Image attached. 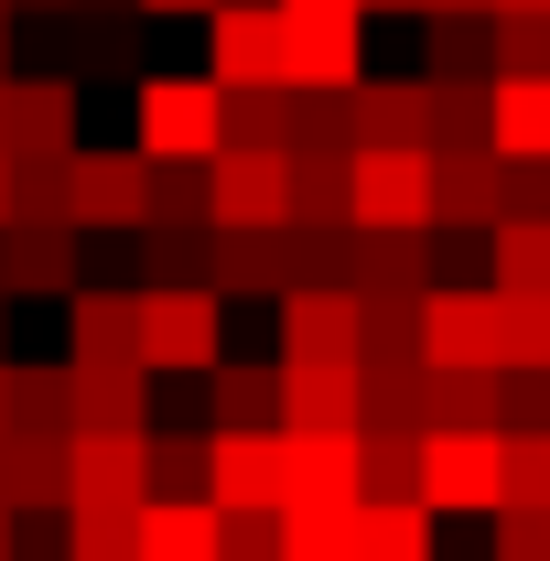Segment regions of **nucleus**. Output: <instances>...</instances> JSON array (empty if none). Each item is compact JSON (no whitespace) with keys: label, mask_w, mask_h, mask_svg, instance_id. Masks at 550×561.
I'll return each mask as SVG.
<instances>
[{"label":"nucleus","mask_w":550,"mask_h":561,"mask_svg":"<svg viewBox=\"0 0 550 561\" xmlns=\"http://www.w3.org/2000/svg\"><path fill=\"white\" fill-rule=\"evenodd\" d=\"M216 356H227V302L206 280L140 291V378H206Z\"/></svg>","instance_id":"f257e3e1"},{"label":"nucleus","mask_w":550,"mask_h":561,"mask_svg":"<svg viewBox=\"0 0 550 561\" xmlns=\"http://www.w3.org/2000/svg\"><path fill=\"white\" fill-rule=\"evenodd\" d=\"M140 443L151 432H66V507L55 518H140V496H151Z\"/></svg>","instance_id":"f03ea898"},{"label":"nucleus","mask_w":550,"mask_h":561,"mask_svg":"<svg viewBox=\"0 0 550 561\" xmlns=\"http://www.w3.org/2000/svg\"><path fill=\"white\" fill-rule=\"evenodd\" d=\"M140 162H216L227 130H216V87L206 76H140Z\"/></svg>","instance_id":"7ed1b4c3"},{"label":"nucleus","mask_w":550,"mask_h":561,"mask_svg":"<svg viewBox=\"0 0 550 561\" xmlns=\"http://www.w3.org/2000/svg\"><path fill=\"white\" fill-rule=\"evenodd\" d=\"M345 216L378 238H421L432 227V151H356L345 162Z\"/></svg>","instance_id":"20e7f679"},{"label":"nucleus","mask_w":550,"mask_h":561,"mask_svg":"<svg viewBox=\"0 0 550 561\" xmlns=\"http://www.w3.org/2000/svg\"><path fill=\"white\" fill-rule=\"evenodd\" d=\"M66 227L140 238L151 227V162L140 151H66Z\"/></svg>","instance_id":"39448f33"},{"label":"nucleus","mask_w":550,"mask_h":561,"mask_svg":"<svg viewBox=\"0 0 550 561\" xmlns=\"http://www.w3.org/2000/svg\"><path fill=\"white\" fill-rule=\"evenodd\" d=\"M291 496V443L280 432H206V507L216 518H249V507H271Z\"/></svg>","instance_id":"423d86ee"},{"label":"nucleus","mask_w":550,"mask_h":561,"mask_svg":"<svg viewBox=\"0 0 550 561\" xmlns=\"http://www.w3.org/2000/svg\"><path fill=\"white\" fill-rule=\"evenodd\" d=\"M206 291L216 302H280V291H302V238L291 227H216L206 238Z\"/></svg>","instance_id":"0eeeda50"},{"label":"nucleus","mask_w":550,"mask_h":561,"mask_svg":"<svg viewBox=\"0 0 550 561\" xmlns=\"http://www.w3.org/2000/svg\"><path fill=\"white\" fill-rule=\"evenodd\" d=\"M421 507L496 518V432H421Z\"/></svg>","instance_id":"6e6552de"},{"label":"nucleus","mask_w":550,"mask_h":561,"mask_svg":"<svg viewBox=\"0 0 550 561\" xmlns=\"http://www.w3.org/2000/svg\"><path fill=\"white\" fill-rule=\"evenodd\" d=\"M271 313H280V367H356V291L345 280H302Z\"/></svg>","instance_id":"1a4fd4ad"},{"label":"nucleus","mask_w":550,"mask_h":561,"mask_svg":"<svg viewBox=\"0 0 550 561\" xmlns=\"http://www.w3.org/2000/svg\"><path fill=\"white\" fill-rule=\"evenodd\" d=\"M280 66H291L280 11H206V87H216V98H238V87H280Z\"/></svg>","instance_id":"9d476101"},{"label":"nucleus","mask_w":550,"mask_h":561,"mask_svg":"<svg viewBox=\"0 0 550 561\" xmlns=\"http://www.w3.org/2000/svg\"><path fill=\"white\" fill-rule=\"evenodd\" d=\"M421 367H496V291H421Z\"/></svg>","instance_id":"9b49d317"},{"label":"nucleus","mask_w":550,"mask_h":561,"mask_svg":"<svg viewBox=\"0 0 550 561\" xmlns=\"http://www.w3.org/2000/svg\"><path fill=\"white\" fill-rule=\"evenodd\" d=\"M280 33H291V66H280L291 98H345V87H367V22H280Z\"/></svg>","instance_id":"f8f14e48"},{"label":"nucleus","mask_w":550,"mask_h":561,"mask_svg":"<svg viewBox=\"0 0 550 561\" xmlns=\"http://www.w3.org/2000/svg\"><path fill=\"white\" fill-rule=\"evenodd\" d=\"M345 291H356V302H421V291H432V227H421V238L356 227V238H345Z\"/></svg>","instance_id":"ddd939ff"},{"label":"nucleus","mask_w":550,"mask_h":561,"mask_svg":"<svg viewBox=\"0 0 550 561\" xmlns=\"http://www.w3.org/2000/svg\"><path fill=\"white\" fill-rule=\"evenodd\" d=\"M280 162H291V151H238V140H227L206 162V216L216 227H280Z\"/></svg>","instance_id":"4468645a"},{"label":"nucleus","mask_w":550,"mask_h":561,"mask_svg":"<svg viewBox=\"0 0 550 561\" xmlns=\"http://www.w3.org/2000/svg\"><path fill=\"white\" fill-rule=\"evenodd\" d=\"M206 432H280V356H216L206 367Z\"/></svg>","instance_id":"2eb2a0df"},{"label":"nucleus","mask_w":550,"mask_h":561,"mask_svg":"<svg viewBox=\"0 0 550 561\" xmlns=\"http://www.w3.org/2000/svg\"><path fill=\"white\" fill-rule=\"evenodd\" d=\"M76 87L66 76H0V151H76Z\"/></svg>","instance_id":"dca6fc26"},{"label":"nucleus","mask_w":550,"mask_h":561,"mask_svg":"<svg viewBox=\"0 0 550 561\" xmlns=\"http://www.w3.org/2000/svg\"><path fill=\"white\" fill-rule=\"evenodd\" d=\"M507 216V162L496 151H432V227H496Z\"/></svg>","instance_id":"f3484780"},{"label":"nucleus","mask_w":550,"mask_h":561,"mask_svg":"<svg viewBox=\"0 0 550 561\" xmlns=\"http://www.w3.org/2000/svg\"><path fill=\"white\" fill-rule=\"evenodd\" d=\"M280 432L291 443H345L356 432V367H280Z\"/></svg>","instance_id":"a211bd4d"},{"label":"nucleus","mask_w":550,"mask_h":561,"mask_svg":"<svg viewBox=\"0 0 550 561\" xmlns=\"http://www.w3.org/2000/svg\"><path fill=\"white\" fill-rule=\"evenodd\" d=\"M66 335L76 367H140V291H66Z\"/></svg>","instance_id":"6ab92c4d"},{"label":"nucleus","mask_w":550,"mask_h":561,"mask_svg":"<svg viewBox=\"0 0 550 561\" xmlns=\"http://www.w3.org/2000/svg\"><path fill=\"white\" fill-rule=\"evenodd\" d=\"M66 432H151L140 367H66Z\"/></svg>","instance_id":"aec40b11"},{"label":"nucleus","mask_w":550,"mask_h":561,"mask_svg":"<svg viewBox=\"0 0 550 561\" xmlns=\"http://www.w3.org/2000/svg\"><path fill=\"white\" fill-rule=\"evenodd\" d=\"M345 162H356V151H291V162H280V227H302V238L356 227V216H345Z\"/></svg>","instance_id":"412c9836"},{"label":"nucleus","mask_w":550,"mask_h":561,"mask_svg":"<svg viewBox=\"0 0 550 561\" xmlns=\"http://www.w3.org/2000/svg\"><path fill=\"white\" fill-rule=\"evenodd\" d=\"M485 151L496 162H550V76H496L485 87Z\"/></svg>","instance_id":"4be33fe9"},{"label":"nucleus","mask_w":550,"mask_h":561,"mask_svg":"<svg viewBox=\"0 0 550 561\" xmlns=\"http://www.w3.org/2000/svg\"><path fill=\"white\" fill-rule=\"evenodd\" d=\"M11 291H76V227H0V302Z\"/></svg>","instance_id":"5701e85b"},{"label":"nucleus","mask_w":550,"mask_h":561,"mask_svg":"<svg viewBox=\"0 0 550 561\" xmlns=\"http://www.w3.org/2000/svg\"><path fill=\"white\" fill-rule=\"evenodd\" d=\"M345 119H356V151H421V76H367Z\"/></svg>","instance_id":"b1692460"},{"label":"nucleus","mask_w":550,"mask_h":561,"mask_svg":"<svg viewBox=\"0 0 550 561\" xmlns=\"http://www.w3.org/2000/svg\"><path fill=\"white\" fill-rule=\"evenodd\" d=\"M0 432H22V443H66V367H22V356H0Z\"/></svg>","instance_id":"393cba45"},{"label":"nucleus","mask_w":550,"mask_h":561,"mask_svg":"<svg viewBox=\"0 0 550 561\" xmlns=\"http://www.w3.org/2000/svg\"><path fill=\"white\" fill-rule=\"evenodd\" d=\"M44 507H66V443L0 432V518H44Z\"/></svg>","instance_id":"a878e982"},{"label":"nucleus","mask_w":550,"mask_h":561,"mask_svg":"<svg viewBox=\"0 0 550 561\" xmlns=\"http://www.w3.org/2000/svg\"><path fill=\"white\" fill-rule=\"evenodd\" d=\"M485 108L475 76H421V151H485Z\"/></svg>","instance_id":"bb28decb"},{"label":"nucleus","mask_w":550,"mask_h":561,"mask_svg":"<svg viewBox=\"0 0 550 561\" xmlns=\"http://www.w3.org/2000/svg\"><path fill=\"white\" fill-rule=\"evenodd\" d=\"M421 432H496V367H421Z\"/></svg>","instance_id":"cd10ccee"},{"label":"nucleus","mask_w":550,"mask_h":561,"mask_svg":"<svg viewBox=\"0 0 550 561\" xmlns=\"http://www.w3.org/2000/svg\"><path fill=\"white\" fill-rule=\"evenodd\" d=\"M356 507H421V432H356Z\"/></svg>","instance_id":"c85d7f7f"},{"label":"nucleus","mask_w":550,"mask_h":561,"mask_svg":"<svg viewBox=\"0 0 550 561\" xmlns=\"http://www.w3.org/2000/svg\"><path fill=\"white\" fill-rule=\"evenodd\" d=\"M130 561H216V507H162V496H140Z\"/></svg>","instance_id":"c756f323"},{"label":"nucleus","mask_w":550,"mask_h":561,"mask_svg":"<svg viewBox=\"0 0 550 561\" xmlns=\"http://www.w3.org/2000/svg\"><path fill=\"white\" fill-rule=\"evenodd\" d=\"M11 227H66V151H0Z\"/></svg>","instance_id":"7c9ffc66"},{"label":"nucleus","mask_w":550,"mask_h":561,"mask_svg":"<svg viewBox=\"0 0 550 561\" xmlns=\"http://www.w3.org/2000/svg\"><path fill=\"white\" fill-rule=\"evenodd\" d=\"M345 561H432V507H356Z\"/></svg>","instance_id":"2f4dec72"},{"label":"nucleus","mask_w":550,"mask_h":561,"mask_svg":"<svg viewBox=\"0 0 550 561\" xmlns=\"http://www.w3.org/2000/svg\"><path fill=\"white\" fill-rule=\"evenodd\" d=\"M485 249H496V280H485V291H529V302H550V227L496 216V227H485Z\"/></svg>","instance_id":"473e14b6"},{"label":"nucleus","mask_w":550,"mask_h":561,"mask_svg":"<svg viewBox=\"0 0 550 561\" xmlns=\"http://www.w3.org/2000/svg\"><path fill=\"white\" fill-rule=\"evenodd\" d=\"M140 476L162 507H206V432H151L140 443Z\"/></svg>","instance_id":"72a5a7b5"},{"label":"nucleus","mask_w":550,"mask_h":561,"mask_svg":"<svg viewBox=\"0 0 550 561\" xmlns=\"http://www.w3.org/2000/svg\"><path fill=\"white\" fill-rule=\"evenodd\" d=\"M216 130L238 140V151H291V87H238V98H216Z\"/></svg>","instance_id":"f704fd0d"},{"label":"nucleus","mask_w":550,"mask_h":561,"mask_svg":"<svg viewBox=\"0 0 550 561\" xmlns=\"http://www.w3.org/2000/svg\"><path fill=\"white\" fill-rule=\"evenodd\" d=\"M356 367H421V302H356Z\"/></svg>","instance_id":"c9c22d12"},{"label":"nucleus","mask_w":550,"mask_h":561,"mask_svg":"<svg viewBox=\"0 0 550 561\" xmlns=\"http://www.w3.org/2000/svg\"><path fill=\"white\" fill-rule=\"evenodd\" d=\"M496 507L550 518V432H496Z\"/></svg>","instance_id":"e433bc0d"},{"label":"nucleus","mask_w":550,"mask_h":561,"mask_svg":"<svg viewBox=\"0 0 550 561\" xmlns=\"http://www.w3.org/2000/svg\"><path fill=\"white\" fill-rule=\"evenodd\" d=\"M356 432H421V367H356Z\"/></svg>","instance_id":"4c0bfd02"},{"label":"nucleus","mask_w":550,"mask_h":561,"mask_svg":"<svg viewBox=\"0 0 550 561\" xmlns=\"http://www.w3.org/2000/svg\"><path fill=\"white\" fill-rule=\"evenodd\" d=\"M496 367H540V378H550V302L496 291Z\"/></svg>","instance_id":"58836bf2"},{"label":"nucleus","mask_w":550,"mask_h":561,"mask_svg":"<svg viewBox=\"0 0 550 561\" xmlns=\"http://www.w3.org/2000/svg\"><path fill=\"white\" fill-rule=\"evenodd\" d=\"M432 76H475V87H496V33H485V11L432 22Z\"/></svg>","instance_id":"ea45409f"},{"label":"nucleus","mask_w":550,"mask_h":561,"mask_svg":"<svg viewBox=\"0 0 550 561\" xmlns=\"http://www.w3.org/2000/svg\"><path fill=\"white\" fill-rule=\"evenodd\" d=\"M206 238L216 227H140V260H151V291H184V280H206Z\"/></svg>","instance_id":"a19ab883"},{"label":"nucleus","mask_w":550,"mask_h":561,"mask_svg":"<svg viewBox=\"0 0 550 561\" xmlns=\"http://www.w3.org/2000/svg\"><path fill=\"white\" fill-rule=\"evenodd\" d=\"M496 33V76H550V11H485Z\"/></svg>","instance_id":"79ce46f5"},{"label":"nucleus","mask_w":550,"mask_h":561,"mask_svg":"<svg viewBox=\"0 0 550 561\" xmlns=\"http://www.w3.org/2000/svg\"><path fill=\"white\" fill-rule=\"evenodd\" d=\"M151 216L162 227H216L206 216V162H151Z\"/></svg>","instance_id":"37998d69"},{"label":"nucleus","mask_w":550,"mask_h":561,"mask_svg":"<svg viewBox=\"0 0 550 561\" xmlns=\"http://www.w3.org/2000/svg\"><path fill=\"white\" fill-rule=\"evenodd\" d=\"M496 432H550V378L540 367H496Z\"/></svg>","instance_id":"c03bdc74"},{"label":"nucleus","mask_w":550,"mask_h":561,"mask_svg":"<svg viewBox=\"0 0 550 561\" xmlns=\"http://www.w3.org/2000/svg\"><path fill=\"white\" fill-rule=\"evenodd\" d=\"M216 561H280V518L249 507V518H216Z\"/></svg>","instance_id":"a18cd8bd"},{"label":"nucleus","mask_w":550,"mask_h":561,"mask_svg":"<svg viewBox=\"0 0 550 561\" xmlns=\"http://www.w3.org/2000/svg\"><path fill=\"white\" fill-rule=\"evenodd\" d=\"M496 561H550V518L540 507H496Z\"/></svg>","instance_id":"49530a36"},{"label":"nucleus","mask_w":550,"mask_h":561,"mask_svg":"<svg viewBox=\"0 0 550 561\" xmlns=\"http://www.w3.org/2000/svg\"><path fill=\"white\" fill-rule=\"evenodd\" d=\"M66 561H130V518H66Z\"/></svg>","instance_id":"de8ad7c7"},{"label":"nucleus","mask_w":550,"mask_h":561,"mask_svg":"<svg viewBox=\"0 0 550 561\" xmlns=\"http://www.w3.org/2000/svg\"><path fill=\"white\" fill-rule=\"evenodd\" d=\"M507 216L550 227V162H507Z\"/></svg>","instance_id":"09e8293b"},{"label":"nucleus","mask_w":550,"mask_h":561,"mask_svg":"<svg viewBox=\"0 0 550 561\" xmlns=\"http://www.w3.org/2000/svg\"><path fill=\"white\" fill-rule=\"evenodd\" d=\"M280 22H367L356 0H280Z\"/></svg>","instance_id":"8fccbe9b"},{"label":"nucleus","mask_w":550,"mask_h":561,"mask_svg":"<svg viewBox=\"0 0 550 561\" xmlns=\"http://www.w3.org/2000/svg\"><path fill=\"white\" fill-rule=\"evenodd\" d=\"M421 11H432V22H454V11H496V0H421Z\"/></svg>","instance_id":"3c124183"},{"label":"nucleus","mask_w":550,"mask_h":561,"mask_svg":"<svg viewBox=\"0 0 550 561\" xmlns=\"http://www.w3.org/2000/svg\"><path fill=\"white\" fill-rule=\"evenodd\" d=\"M130 11H216V0H130Z\"/></svg>","instance_id":"603ef678"},{"label":"nucleus","mask_w":550,"mask_h":561,"mask_svg":"<svg viewBox=\"0 0 550 561\" xmlns=\"http://www.w3.org/2000/svg\"><path fill=\"white\" fill-rule=\"evenodd\" d=\"M356 11H421V0H356Z\"/></svg>","instance_id":"864d4df0"},{"label":"nucleus","mask_w":550,"mask_h":561,"mask_svg":"<svg viewBox=\"0 0 550 561\" xmlns=\"http://www.w3.org/2000/svg\"><path fill=\"white\" fill-rule=\"evenodd\" d=\"M216 11H280V0H216Z\"/></svg>","instance_id":"5fc2aeb1"},{"label":"nucleus","mask_w":550,"mask_h":561,"mask_svg":"<svg viewBox=\"0 0 550 561\" xmlns=\"http://www.w3.org/2000/svg\"><path fill=\"white\" fill-rule=\"evenodd\" d=\"M0 76H11V11H0Z\"/></svg>","instance_id":"6e6d98bb"},{"label":"nucleus","mask_w":550,"mask_h":561,"mask_svg":"<svg viewBox=\"0 0 550 561\" xmlns=\"http://www.w3.org/2000/svg\"><path fill=\"white\" fill-rule=\"evenodd\" d=\"M496 11H550V0H496Z\"/></svg>","instance_id":"4d7b16f0"},{"label":"nucleus","mask_w":550,"mask_h":561,"mask_svg":"<svg viewBox=\"0 0 550 561\" xmlns=\"http://www.w3.org/2000/svg\"><path fill=\"white\" fill-rule=\"evenodd\" d=\"M0 335H11V302H0ZM0 356H11V346H0Z\"/></svg>","instance_id":"13d9d810"},{"label":"nucleus","mask_w":550,"mask_h":561,"mask_svg":"<svg viewBox=\"0 0 550 561\" xmlns=\"http://www.w3.org/2000/svg\"><path fill=\"white\" fill-rule=\"evenodd\" d=\"M0 561H11V518H0Z\"/></svg>","instance_id":"bf43d9fd"},{"label":"nucleus","mask_w":550,"mask_h":561,"mask_svg":"<svg viewBox=\"0 0 550 561\" xmlns=\"http://www.w3.org/2000/svg\"><path fill=\"white\" fill-rule=\"evenodd\" d=\"M0 227H11V195H0Z\"/></svg>","instance_id":"052dcab7"},{"label":"nucleus","mask_w":550,"mask_h":561,"mask_svg":"<svg viewBox=\"0 0 550 561\" xmlns=\"http://www.w3.org/2000/svg\"><path fill=\"white\" fill-rule=\"evenodd\" d=\"M0 11H11V0H0Z\"/></svg>","instance_id":"680f3d73"}]
</instances>
